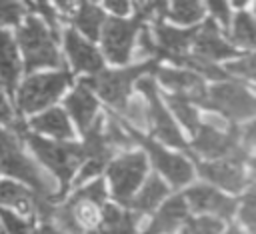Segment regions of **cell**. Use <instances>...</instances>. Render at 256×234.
Listing matches in <instances>:
<instances>
[{
    "mask_svg": "<svg viewBox=\"0 0 256 234\" xmlns=\"http://www.w3.org/2000/svg\"><path fill=\"white\" fill-rule=\"evenodd\" d=\"M84 134H86V142L82 146V154H84L82 162H86V164L78 176V182H86L88 178L102 172L114 152V148L108 142V136L104 132V120H94L86 128Z\"/></svg>",
    "mask_w": 256,
    "mask_h": 234,
    "instance_id": "5bb4252c",
    "label": "cell"
},
{
    "mask_svg": "<svg viewBox=\"0 0 256 234\" xmlns=\"http://www.w3.org/2000/svg\"><path fill=\"white\" fill-rule=\"evenodd\" d=\"M138 90L146 96V108H148V124L152 128V132L168 146H176L180 150H190L188 144L184 142L176 122L172 120L168 108L164 106L158 90H156V84L150 80V78H138Z\"/></svg>",
    "mask_w": 256,
    "mask_h": 234,
    "instance_id": "9c48e42d",
    "label": "cell"
},
{
    "mask_svg": "<svg viewBox=\"0 0 256 234\" xmlns=\"http://www.w3.org/2000/svg\"><path fill=\"white\" fill-rule=\"evenodd\" d=\"M226 72L256 84V54H250V56H244L236 62H230L226 66Z\"/></svg>",
    "mask_w": 256,
    "mask_h": 234,
    "instance_id": "d6a6232c",
    "label": "cell"
},
{
    "mask_svg": "<svg viewBox=\"0 0 256 234\" xmlns=\"http://www.w3.org/2000/svg\"><path fill=\"white\" fill-rule=\"evenodd\" d=\"M24 16L22 0H0V24H16Z\"/></svg>",
    "mask_w": 256,
    "mask_h": 234,
    "instance_id": "d590c367",
    "label": "cell"
},
{
    "mask_svg": "<svg viewBox=\"0 0 256 234\" xmlns=\"http://www.w3.org/2000/svg\"><path fill=\"white\" fill-rule=\"evenodd\" d=\"M30 128L36 132H42V134H50L60 140L72 138V126L68 122V116L58 108H50V110L42 112L40 116H34L30 120Z\"/></svg>",
    "mask_w": 256,
    "mask_h": 234,
    "instance_id": "cb8c5ba5",
    "label": "cell"
},
{
    "mask_svg": "<svg viewBox=\"0 0 256 234\" xmlns=\"http://www.w3.org/2000/svg\"><path fill=\"white\" fill-rule=\"evenodd\" d=\"M198 172L208 182L230 192H240L248 180L246 168H244V156L240 154L198 162Z\"/></svg>",
    "mask_w": 256,
    "mask_h": 234,
    "instance_id": "4fadbf2b",
    "label": "cell"
},
{
    "mask_svg": "<svg viewBox=\"0 0 256 234\" xmlns=\"http://www.w3.org/2000/svg\"><path fill=\"white\" fill-rule=\"evenodd\" d=\"M140 22H142V18H138V16H134L132 20H124V18L104 20L102 44H104V54L110 62L126 64L130 60Z\"/></svg>",
    "mask_w": 256,
    "mask_h": 234,
    "instance_id": "8fae6325",
    "label": "cell"
},
{
    "mask_svg": "<svg viewBox=\"0 0 256 234\" xmlns=\"http://www.w3.org/2000/svg\"><path fill=\"white\" fill-rule=\"evenodd\" d=\"M70 84L68 72H48V74H34L26 78L18 90V108L24 112H36L48 104H52L64 88Z\"/></svg>",
    "mask_w": 256,
    "mask_h": 234,
    "instance_id": "ba28073f",
    "label": "cell"
},
{
    "mask_svg": "<svg viewBox=\"0 0 256 234\" xmlns=\"http://www.w3.org/2000/svg\"><path fill=\"white\" fill-rule=\"evenodd\" d=\"M126 128H128L132 140L138 142V144H142V146L146 148V152H148L150 158H152V164L168 178V182H170L172 186H184V184H188V182L192 180L194 170H192L190 162H188L184 156H178V154H174V152L164 150V148H162L160 144H156L154 140L142 136L134 126H126Z\"/></svg>",
    "mask_w": 256,
    "mask_h": 234,
    "instance_id": "7c38bea8",
    "label": "cell"
},
{
    "mask_svg": "<svg viewBox=\"0 0 256 234\" xmlns=\"http://www.w3.org/2000/svg\"><path fill=\"white\" fill-rule=\"evenodd\" d=\"M208 8L212 10L214 18L222 24V26H228L230 24V8H228V2L226 0H206Z\"/></svg>",
    "mask_w": 256,
    "mask_h": 234,
    "instance_id": "74e56055",
    "label": "cell"
},
{
    "mask_svg": "<svg viewBox=\"0 0 256 234\" xmlns=\"http://www.w3.org/2000/svg\"><path fill=\"white\" fill-rule=\"evenodd\" d=\"M168 104H170V108H172V112L180 118V122L192 132V134H196V130H198V126H200V114H198V110H196V106H194V102L192 100H188V98H182V96H176V94H170L168 96Z\"/></svg>",
    "mask_w": 256,
    "mask_h": 234,
    "instance_id": "f1b7e54d",
    "label": "cell"
},
{
    "mask_svg": "<svg viewBox=\"0 0 256 234\" xmlns=\"http://www.w3.org/2000/svg\"><path fill=\"white\" fill-rule=\"evenodd\" d=\"M106 200V186L102 180H94L60 204L52 206L50 220H54L68 234H92L102 220V206Z\"/></svg>",
    "mask_w": 256,
    "mask_h": 234,
    "instance_id": "6da1fadb",
    "label": "cell"
},
{
    "mask_svg": "<svg viewBox=\"0 0 256 234\" xmlns=\"http://www.w3.org/2000/svg\"><path fill=\"white\" fill-rule=\"evenodd\" d=\"M134 214L116 208L114 204H106L102 210L100 226L92 234H136Z\"/></svg>",
    "mask_w": 256,
    "mask_h": 234,
    "instance_id": "d4e9b609",
    "label": "cell"
},
{
    "mask_svg": "<svg viewBox=\"0 0 256 234\" xmlns=\"http://www.w3.org/2000/svg\"><path fill=\"white\" fill-rule=\"evenodd\" d=\"M64 46H66V54L76 70L94 74L102 68V56L98 54V50L88 40H84L80 34H76L74 30L64 32Z\"/></svg>",
    "mask_w": 256,
    "mask_h": 234,
    "instance_id": "d6986e66",
    "label": "cell"
},
{
    "mask_svg": "<svg viewBox=\"0 0 256 234\" xmlns=\"http://www.w3.org/2000/svg\"><path fill=\"white\" fill-rule=\"evenodd\" d=\"M18 44L24 54L26 70L42 66H62L54 42V32H50L44 26V22L38 20L36 16H28L24 26L18 28Z\"/></svg>",
    "mask_w": 256,
    "mask_h": 234,
    "instance_id": "277c9868",
    "label": "cell"
},
{
    "mask_svg": "<svg viewBox=\"0 0 256 234\" xmlns=\"http://www.w3.org/2000/svg\"><path fill=\"white\" fill-rule=\"evenodd\" d=\"M154 66H156V62L148 60V62H142L138 66H130V68H124V70H104V72L98 70L96 76L90 78V80H86V82L110 106H114L116 110H122L124 104L128 102L132 84L142 74H146L148 70H154Z\"/></svg>",
    "mask_w": 256,
    "mask_h": 234,
    "instance_id": "52a82bcc",
    "label": "cell"
},
{
    "mask_svg": "<svg viewBox=\"0 0 256 234\" xmlns=\"http://www.w3.org/2000/svg\"><path fill=\"white\" fill-rule=\"evenodd\" d=\"M166 14L180 24H194L202 18L204 8L200 0H172Z\"/></svg>",
    "mask_w": 256,
    "mask_h": 234,
    "instance_id": "f546056e",
    "label": "cell"
},
{
    "mask_svg": "<svg viewBox=\"0 0 256 234\" xmlns=\"http://www.w3.org/2000/svg\"><path fill=\"white\" fill-rule=\"evenodd\" d=\"M32 2H34V6L42 12V16L48 20V24L52 26V32H56V30H58V24H56V18H54V12H52L48 0H32Z\"/></svg>",
    "mask_w": 256,
    "mask_h": 234,
    "instance_id": "ab89813d",
    "label": "cell"
},
{
    "mask_svg": "<svg viewBox=\"0 0 256 234\" xmlns=\"http://www.w3.org/2000/svg\"><path fill=\"white\" fill-rule=\"evenodd\" d=\"M166 194H168V186L164 184V180L158 178V176H152V178L146 180L142 190L132 196L130 206L136 212H152L166 198Z\"/></svg>",
    "mask_w": 256,
    "mask_h": 234,
    "instance_id": "4316f807",
    "label": "cell"
},
{
    "mask_svg": "<svg viewBox=\"0 0 256 234\" xmlns=\"http://www.w3.org/2000/svg\"><path fill=\"white\" fill-rule=\"evenodd\" d=\"M180 234H222V222L218 216H200L186 220Z\"/></svg>",
    "mask_w": 256,
    "mask_h": 234,
    "instance_id": "4dcf8cb0",
    "label": "cell"
},
{
    "mask_svg": "<svg viewBox=\"0 0 256 234\" xmlns=\"http://www.w3.org/2000/svg\"><path fill=\"white\" fill-rule=\"evenodd\" d=\"M72 20L82 34H86L88 38H98L106 18H104V12L94 4H90L88 0H76Z\"/></svg>",
    "mask_w": 256,
    "mask_h": 234,
    "instance_id": "484cf974",
    "label": "cell"
},
{
    "mask_svg": "<svg viewBox=\"0 0 256 234\" xmlns=\"http://www.w3.org/2000/svg\"><path fill=\"white\" fill-rule=\"evenodd\" d=\"M138 54L140 56H150V58L156 54V42H154V38L148 30H142V34L138 38Z\"/></svg>",
    "mask_w": 256,
    "mask_h": 234,
    "instance_id": "f35d334b",
    "label": "cell"
},
{
    "mask_svg": "<svg viewBox=\"0 0 256 234\" xmlns=\"http://www.w3.org/2000/svg\"><path fill=\"white\" fill-rule=\"evenodd\" d=\"M196 30H178L172 26L162 24L160 20L154 24V42H156V54L170 60L172 64H178L180 58L190 50Z\"/></svg>",
    "mask_w": 256,
    "mask_h": 234,
    "instance_id": "e0dca14e",
    "label": "cell"
},
{
    "mask_svg": "<svg viewBox=\"0 0 256 234\" xmlns=\"http://www.w3.org/2000/svg\"><path fill=\"white\" fill-rule=\"evenodd\" d=\"M106 2V6L112 10V12H116V14H126L128 12V8H130V0H104Z\"/></svg>",
    "mask_w": 256,
    "mask_h": 234,
    "instance_id": "b9f144b4",
    "label": "cell"
},
{
    "mask_svg": "<svg viewBox=\"0 0 256 234\" xmlns=\"http://www.w3.org/2000/svg\"><path fill=\"white\" fill-rule=\"evenodd\" d=\"M120 112L130 120V126H134V128H144L148 124V108L140 100L126 102Z\"/></svg>",
    "mask_w": 256,
    "mask_h": 234,
    "instance_id": "836d02e7",
    "label": "cell"
},
{
    "mask_svg": "<svg viewBox=\"0 0 256 234\" xmlns=\"http://www.w3.org/2000/svg\"><path fill=\"white\" fill-rule=\"evenodd\" d=\"M20 134L28 142L30 150L38 156V160L44 162V166H48L54 172V176L60 180L62 188H66L74 170L84 160L82 146L80 144H68V142H62V144L60 142H50L46 138H40L36 134H28L24 130Z\"/></svg>",
    "mask_w": 256,
    "mask_h": 234,
    "instance_id": "5b68a950",
    "label": "cell"
},
{
    "mask_svg": "<svg viewBox=\"0 0 256 234\" xmlns=\"http://www.w3.org/2000/svg\"><path fill=\"white\" fill-rule=\"evenodd\" d=\"M0 124H6V126H14V116H12V108L8 106L6 98H4V92L0 90Z\"/></svg>",
    "mask_w": 256,
    "mask_h": 234,
    "instance_id": "60d3db41",
    "label": "cell"
},
{
    "mask_svg": "<svg viewBox=\"0 0 256 234\" xmlns=\"http://www.w3.org/2000/svg\"><path fill=\"white\" fill-rule=\"evenodd\" d=\"M184 198L188 202V206L196 212H204V214H212L218 218H230L234 214L236 208V200L218 192L212 186L206 184H198L192 186L184 192Z\"/></svg>",
    "mask_w": 256,
    "mask_h": 234,
    "instance_id": "2e32d148",
    "label": "cell"
},
{
    "mask_svg": "<svg viewBox=\"0 0 256 234\" xmlns=\"http://www.w3.org/2000/svg\"><path fill=\"white\" fill-rule=\"evenodd\" d=\"M188 212H190V206L184 196L170 198L160 206V210H156L152 222L146 228V234H170L176 226L188 220Z\"/></svg>",
    "mask_w": 256,
    "mask_h": 234,
    "instance_id": "ffe728a7",
    "label": "cell"
},
{
    "mask_svg": "<svg viewBox=\"0 0 256 234\" xmlns=\"http://www.w3.org/2000/svg\"><path fill=\"white\" fill-rule=\"evenodd\" d=\"M146 174V156L142 152L122 154L108 166V178L114 198L120 204H130L138 184Z\"/></svg>",
    "mask_w": 256,
    "mask_h": 234,
    "instance_id": "30bf717a",
    "label": "cell"
},
{
    "mask_svg": "<svg viewBox=\"0 0 256 234\" xmlns=\"http://www.w3.org/2000/svg\"><path fill=\"white\" fill-rule=\"evenodd\" d=\"M56 2V6L62 10V12H68L70 8H72V0H54Z\"/></svg>",
    "mask_w": 256,
    "mask_h": 234,
    "instance_id": "f6af8a7d",
    "label": "cell"
},
{
    "mask_svg": "<svg viewBox=\"0 0 256 234\" xmlns=\"http://www.w3.org/2000/svg\"><path fill=\"white\" fill-rule=\"evenodd\" d=\"M0 204L8 206V208H16L20 212L38 210V214H42L48 208L50 198H42L36 192H30L16 182L4 180V182H0Z\"/></svg>",
    "mask_w": 256,
    "mask_h": 234,
    "instance_id": "44dd1931",
    "label": "cell"
},
{
    "mask_svg": "<svg viewBox=\"0 0 256 234\" xmlns=\"http://www.w3.org/2000/svg\"><path fill=\"white\" fill-rule=\"evenodd\" d=\"M238 214H240V220L242 224L256 234V184L252 188H248V192L244 194L242 202H240V208H238Z\"/></svg>",
    "mask_w": 256,
    "mask_h": 234,
    "instance_id": "1f68e13d",
    "label": "cell"
},
{
    "mask_svg": "<svg viewBox=\"0 0 256 234\" xmlns=\"http://www.w3.org/2000/svg\"><path fill=\"white\" fill-rule=\"evenodd\" d=\"M0 170L24 180L42 198L54 196V182L24 154L14 130L0 128Z\"/></svg>",
    "mask_w": 256,
    "mask_h": 234,
    "instance_id": "7a4b0ae2",
    "label": "cell"
},
{
    "mask_svg": "<svg viewBox=\"0 0 256 234\" xmlns=\"http://www.w3.org/2000/svg\"><path fill=\"white\" fill-rule=\"evenodd\" d=\"M232 2H234V4H236V6H242V4H246V2H248V0H232Z\"/></svg>",
    "mask_w": 256,
    "mask_h": 234,
    "instance_id": "7dc6e473",
    "label": "cell"
},
{
    "mask_svg": "<svg viewBox=\"0 0 256 234\" xmlns=\"http://www.w3.org/2000/svg\"><path fill=\"white\" fill-rule=\"evenodd\" d=\"M20 76V60L16 52V44L8 32L0 30V80L8 92L14 90Z\"/></svg>",
    "mask_w": 256,
    "mask_h": 234,
    "instance_id": "603a6c76",
    "label": "cell"
},
{
    "mask_svg": "<svg viewBox=\"0 0 256 234\" xmlns=\"http://www.w3.org/2000/svg\"><path fill=\"white\" fill-rule=\"evenodd\" d=\"M250 174H252V176L256 178V156H254V158L250 160Z\"/></svg>",
    "mask_w": 256,
    "mask_h": 234,
    "instance_id": "bcb514c9",
    "label": "cell"
},
{
    "mask_svg": "<svg viewBox=\"0 0 256 234\" xmlns=\"http://www.w3.org/2000/svg\"><path fill=\"white\" fill-rule=\"evenodd\" d=\"M222 234H246V232L240 224H230L226 230H222Z\"/></svg>",
    "mask_w": 256,
    "mask_h": 234,
    "instance_id": "ee69618b",
    "label": "cell"
},
{
    "mask_svg": "<svg viewBox=\"0 0 256 234\" xmlns=\"http://www.w3.org/2000/svg\"><path fill=\"white\" fill-rule=\"evenodd\" d=\"M32 234H62L58 228H54V226H50V224H44V226H40L36 232H32Z\"/></svg>",
    "mask_w": 256,
    "mask_h": 234,
    "instance_id": "7bdbcfd3",
    "label": "cell"
},
{
    "mask_svg": "<svg viewBox=\"0 0 256 234\" xmlns=\"http://www.w3.org/2000/svg\"><path fill=\"white\" fill-rule=\"evenodd\" d=\"M232 40L242 48L256 50V22L250 14L246 12L236 14L232 22Z\"/></svg>",
    "mask_w": 256,
    "mask_h": 234,
    "instance_id": "83f0119b",
    "label": "cell"
},
{
    "mask_svg": "<svg viewBox=\"0 0 256 234\" xmlns=\"http://www.w3.org/2000/svg\"><path fill=\"white\" fill-rule=\"evenodd\" d=\"M192 52L208 58V60H220V58H230L236 54V50L232 48V44H228L220 30L216 28L214 20H206L202 24V28L196 30L194 40H192Z\"/></svg>",
    "mask_w": 256,
    "mask_h": 234,
    "instance_id": "ac0fdd59",
    "label": "cell"
},
{
    "mask_svg": "<svg viewBox=\"0 0 256 234\" xmlns=\"http://www.w3.org/2000/svg\"><path fill=\"white\" fill-rule=\"evenodd\" d=\"M66 108L72 114L78 128L82 132H86V128L94 122V116H96V110H98V102H96V98H94L86 80H80L76 84V88L72 90V94L66 98Z\"/></svg>",
    "mask_w": 256,
    "mask_h": 234,
    "instance_id": "7402d4cb",
    "label": "cell"
},
{
    "mask_svg": "<svg viewBox=\"0 0 256 234\" xmlns=\"http://www.w3.org/2000/svg\"><path fill=\"white\" fill-rule=\"evenodd\" d=\"M202 106L230 118L232 122L256 118V96L240 82L218 80L212 88L206 90Z\"/></svg>",
    "mask_w": 256,
    "mask_h": 234,
    "instance_id": "3957f363",
    "label": "cell"
},
{
    "mask_svg": "<svg viewBox=\"0 0 256 234\" xmlns=\"http://www.w3.org/2000/svg\"><path fill=\"white\" fill-rule=\"evenodd\" d=\"M168 10V0H136V16L138 18H160Z\"/></svg>",
    "mask_w": 256,
    "mask_h": 234,
    "instance_id": "e575fe53",
    "label": "cell"
},
{
    "mask_svg": "<svg viewBox=\"0 0 256 234\" xmlns=\"http://www.w3.org/2000/svg\"><path fill=\"white\" fill-rule=\"evenodd\" d=\"M0 220L8 234H30V224L6 208H0Z\"/></svg>",
    "mask_w": 256,
    "mask_h": 234,
    "instance_id": "8d00e7d4",
    "label": "cell"
},
{
    "mask_svg": "<svg viewBox=\"0 0 256 234\" xmlns=\"http://www.w3.org/2000/svg\"><path fill=\"white\" fill-rule=\"evenodd\" d=\"M192 152L204 160L224 158V156H246V148L240 142V128H228L222 122L204 120L196 130V140Z\"/></svg>",
    "mask_w": 256,
    "mask_h": 234,
    "instance_id": "8992f818",
    "label": "cell"
},
{
    "mask_svg": "<svg viewBox=\"0 0 256 234\" xmlns=\"http://www.w3.org/2000/svg\"><path fill=\"white\" fill-rule=\"evenodd\" d=\"M158 80L176 96L188 98L194 104L204 102L206 98V86L202 82V76L188 70V68H160L158 70Z\"/></svg>",
    "mask_w": 256,
    "mask_h": 234,
    "instance_id": "9a60e30c",
    "label": "cell"
}]
</instances>
